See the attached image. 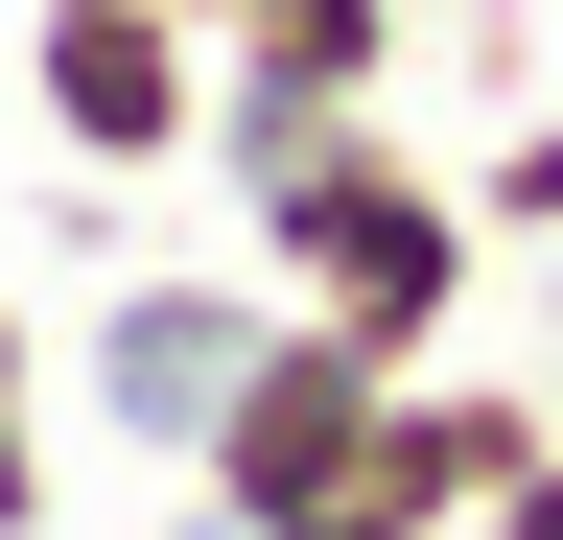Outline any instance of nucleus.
<instances>
[{
    "mask_svg": "<svg viewBox=\"0 0 563 540\" xmlns=\"http://www.w3.org/2000/svg\"><path fill=\"white\" fill-rule=\"evenodd\" d=\"M0 376H24V306H0Z\"/></svg>",
    "mask_w": 563,
    "mask_h": 540,
    "instance_id": "9b49d317",
    "label": "nucleus"
},
{
    "mask_svg": "<svg viewBox=\"0 0 563 540\" xmlns=\"http://www.w3.org/2000/svg\"><path fill=\"white\" fill-rule=\"evenodd\" d=\"M24 95L70 165H211V24L188 0H24Z\"/></svg>",
    "mask_w": 563,
    "mask_h": 540,
    "instance_id": "7ed1b4c3",
    "label": "nucleus"
},
{
    "mask_svg": "<svg viewBox=\"0 0 563 540\" xmlns=\"http://www.w3.org/2000/svg\"><path fill=\"white\" fill-rule=\"evenodd\" d=\"M258 306H282V283H211V258H118V283H95V447L188 470V447H211V399H235V353H258Z\"/></svg>",
    "mask_w": 563,
    "mask_h": 540,
    "instance_id": "20e7f679",
    "label": "nucleus"
},
{
    "mask_svg": "<svg viewBox=\"0 0 563 540\" xmlns=\"http://www.w3.org/2000/svg\"><path fill=\"white\" fill-rule=\"evenodd\" d=\"M422 47H470V118L540 95V0H422Z\"/></svg>",
    "mask_w": 563,
    "mask_h": 540,
    "instance_id": "0eeeda50",
    "label": "nucleus"
},
{
    "mask_svg": "<svg viewBox=\"0 0 563 540\" xmlns=\"http://www.w3.org/2000/svg\"><path fill=\"white\" fill-rule=\"evenodd\" d=\"M470 540H563V447H540V470H517V494H493Z\"/></svg>",
    "mask_w": 563,
    "mask_h": 540,
    "instance_id": "9d476101",
    "label": "nucleus"
},
{
    "mask_svg": "<svg viewBox=\"0 0 563 540\" xmlns=\"http://www.w3.org/2000/svg\"><path fill=\"white\" fill-rule=\"evenodd\" d=\"M0 540H47V376H0Z\"/></svg>",
    "mask_w": 563,
    "mask_h": 540,
    "instance_id": "6e6552de",
    "label": "nucleus"
},
{
    "mask_svg": "<svg viewBox=\"0 0 563 540\" xmlns=\"http://www.w3.org/2000/svg\"><path fill=\"white\" fill-rule=\"evenodd\" d=\"M235 212H258V283L329 306V329H376V353H446V329H470V258L493 235H470V165L399 142V95L329 118V142L282 165V188H235Z\"/></svg>",
    "mask_w": 563,
    "mask_h": 540,
    "instance_id": "f257e3e1",
    "label": "nucleus"
},
{
    "mask_svg": "<svg viewBox=\"0 0 563 540\" xmlns=\"http://www.w3.org/2000/svg\"><path fill=\"white\" fill-rule=\"evenodd\" d=\"M399 376L422 353H376V329H329V306H258V353H235V399H211V447H188V540H282L306 494H352L376 423H399Z\"/></svg>",
    "mask_w": 563,
    "mask_h": 540,
    "instance_id": "f03ea898",
    "label": "nucleus"
},
{
    "mask_svg": "<svg viewBox=\"0 0 563 540\" xmlns=\"http://www.w3.org/2000/svg\"><path fill=\"white\" fill-rule=\"evenodd\" d=\"M540 447H563V399H540V376H446V353H422V376H399V423H376V470H399V494L446 517V540L517 494Z\"/></svg>",
    "mask_w": 563,
    "mask_h": 540,
    "instance_id": "39448f33",
    "label": "nucleus"
},
{
    "mask_svg": "<svg viewBox=\"0 0 563 540\" xmlns=\"http://www.w3.org/2000/svg\"><path fill=\"white\" fill-rule=\"evenodd\" d=\"M470 235H493V258H563V118H540V95L470 142Z\"/></svg>",
    "mask_w": 563,
    "mask_h": 540,
    "instance_id": "423d86ee",
    "label": "nucleus"
},
{
    "mask_svg": "<svg viewBox=\"0 0 563 540\" xmlns=\"http://www.w3.org/2000/svg\"><path fill=\"white\" fill-rule=\"evenodd\" d=\"M282 540H446V517H422V494H399V470H352V494H306V517H282Z\"/></svg>",
    "mask_w": 563,
    "mask_h": 540,
    "instance_id": "1a4fd4ad",
    "label": "nucleus"
}]
</instances>
